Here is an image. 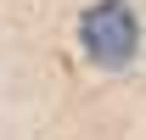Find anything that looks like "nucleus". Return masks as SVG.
<instances>
[{"label":"nucleus","mask_w":146,"mask_h":140,"mask_svg":"<svg viewBox=\"0 0 146 140\" xmlns=\"http://www.w3.org/2000/svg\"><path fill=\"white\" fill-rule=\"evenodd\" d=\"M79 45L101 67H124L129 56H135V45H141V28H135L129 0H96L90 11L79 17Z\"/></svg>","instance_id":"f257e3e1"}]
</instances>
